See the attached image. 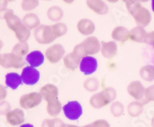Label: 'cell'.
<instances>
[{"label": "cell", "instance_id": "cell-41", "mask_svg": "<svg viewBox=\"0 0 154 127\" xmlns=\"http://www.w3.org/2000/svg\"><path fill=\"white\" fill-rule=\"evenodd\" d=\"M4 47V43L2 42V41H1V40H0V50H1V49H2V47Z\"/></svg>", "mask_w": 154, "mask_h": 127}, {"label": "cell", "instance_id": "cell-28", "mask_svg": "<svg viewBox=\"0 0 154 127\" xmlns=\"http://www.w3.org/2000/svg\"><path fill=\"white\" fill-rule=\"evenodd\" d=\"M29 51V45L27 43H20L19 42L14 45V47H12V52L11 53L17 55V56L22 57L26 56L28 54Z\"/></svg>", "mask_w": 154, "mask_h": 127}, {"label": "cell", "instance_id": "cell-34", "mask_svg": "<svg viewBox=\"0 0 154 127\" xmlns=\"http://www.w3.org/2000/svg\"><path fill=\"white\" fill-rule=\"evenodd\" d=\"M10 103H8L7 101H2L0 102V115L6 116L8 112L11 111Z\"/></svg>", "mask_w": 154, "mask_h": 127}, {"label": "cell", "instance_id": "cell-18", "mask_svg": "<svg viewBox=\"0 0 154 127\" xmlns=\"http://www.w3.org/2000/svg\"><path fill=\"white\" fill-rule=\"evenodd\" d=\"M44 60H45V57H44L43 54L38 50H34V51L30 52L26 55V60L27 61V63H29L30 67H35V68L42 65Z\"/></svg>", "mask_w": 154, "mask_h": 127}, {"label": "cell", "instance_id": "cell-11", "mask_svg": "<svg viewBox=\"0 0 154 127\" xmlns=\"http://www.w3.org/2000/svg\"><path fill=\"white\" fill-rule=\"evenodd\" d=\"M145 89L140 81H133L128 85L127 92L135 100L141 102L145 96Z\"/></svg>", "mask_w": 154, "mask_h": 127}, {"label": "cell", "instance_id": "cell-14", "mask_svg": "<svg viewBox=\"0 0 154 127\" xmlns=\"http://www.w3.org/2000/svg\"><path fill=\"white\" fill-rule=\"evenodd\" d=\"M86 5L89 9L96 14L103 16L109 12V7L105 2L101 0H89L86 1Z\"/></svg>", "mask_w": 154, "mask_h": 127}, {"label": "cell", "instance_id": "cell-37", "mask_svg": "<svg viewBox=\"0 0 154 127\" xmlns=\"http://www.w3.org/2000/svg\"><path fill=\"white\" fill-rule=\"evenodd\" d=\"M146 44H149V45H150L154 48V31L149 32V33L147 34Z\"/></svg>", "mask_w": 154, "mask_h": 127}, {"label": "cell", "instance_id": "cell-39", "mask_svg": "<svg viewBox=\"0 0 154 127\" xmlns=\"http://www.w3.org/2000/svg\"><path fill=\"white\" fill-rule=\"evenodd\" d=\"M62 127H91V125H90V124H89V125H84V126H77V125H70V124H63V125H62Z\"/></svg>", "mask_w": 154, "mask_h": 127}, {"label": "cell", "instance_id": "cell-10", "mask_svg": "<svg viewBox=\"0 0 154 127\" xmlns=\"http://www.w3.org/2000/svg\"><path fill=\"white\" fill-rule=\"evenodd\" d=\"M81 44H82L86 56L96 54L101 50V43L95 37H87Z\"/></svg>", "mask_w": 154, "mask_h": 127}, {"label": "cell", "instance_id": "cell-35", "mask_svg": "<svg viewBox=\"0 0 154 127\" xmlns=\"http://www.w3.org/2000/svg\"><path fill=\"white\" fill-rule=\"evenodd\" d=\"M145 98L146 103L154 102V85H150L145 89Z\"/></svg>", "mask_w": 154, "mask_h": 127}, {"label": "cell", "instance_id": "cell-40", "mask_svg": "<svg viewBox=\"0 0 154 127\" xmlns=\"http://www.w3.org/2000/svg\"><path fill=\"white\" fill-rule=\"evenodd\" d=\"M19 127H34V125H32V124L30 123H25V124H23V125H21Z\"/></svg>", "mask_w": 154, "mask_h": 127}, {"label": "cell", "instance_id": "cell-1", "mask_svg": "<svg viewBox=\"0 0 154 127\" xmlns=\"http://www.w3.org/2000/svg\"><path fill=\"white\" fill-rule=\"evenodd\" d=\"M128 12L134 19L137 27L145 28L150 23L152 16L146 8L141 5L138 1H124Z\"/></svg>", "mask_w": 154, "mask_h": 127}, {"label": "cell", "instance_id": "cell-24", "mask_svg": "<svg viewBox=\"0 0 154 127\" xmlns=\"http://www.w3.org/2000/svg\"><path fill=\"white\" fill-rule=\"evenodd\" d=\"M47 17L50 21L59 22L63 19L64 16V12L63 9L58 5H53L48 9L46 12Z\"/></svg>", "mask_w": 154, "mask_h": 127}, {"label": "cell", "instance_id": "cell-36", "mask_svg": "<svg viewBox=\"0 0 154 127\" xmlns=\"http://www.w3.org/2000/svg\"><path fill=\"white\" fill-rule=\"evenodd\" d=\"M91 127H110V125L105 119H98L90 124Z\"/></svg>", "mask_w": 154, "mask_h": 127}, {"label": "cell", "instance_id": "cell-9", "mask_svg": "<svg viewBox=\"0 0 154 127\" xmlns=\"http://www.w3.org/2000/svg\"><path fill=\"white\" fill-rule=\"evenodd\" d=\"M98 63L95 57L91 56L84 57L79 63V70L85 75L92 74L97 70Z\"/></svg>", "mask_w": 154, "mask_h": 127}, {"label": "cell", "instance_id": "cell-31", "mask_svg": "<svg viewBox=\"0 0 154 127\" xmlns=\"http://www.w3.org/2000/svg\"><path fill=\"white\" fill-rule=\"evenodd\" d=\"M52 28H53V34L56 36V38L66 35L68 31V27L66 24L63 23H56V24L52 26Z\"/></svg>", "mask_w": 154, "mask_h": 127}, {"label": "cell", "instance_id": "cell-22", "mask_svg": "<svg viewBox=\"0 0 154 127\" xmlns=\"http://www.w3.org/2000/svg\"><path fill=\"white\" fill-rule=\"evenodd\" d=\"M23 84L21 75L16 72H10L5 75V85L12 90H16Z\"/></svg>", "mask_w": 154, "mask_h": 127}, {"label": "cell", "instance_id": "cell-26", "mask_svg": "<svg viewBox=\"0 0 154 127\" xmlns=\"http://www.w3.org/2000/svg\"><path fill=\"white\" fill-rule=\"evenodd\" d=\"M63 107H62L61 103L59 99H54V100L49 101L47 103L46 106V111L50 116L56 117L60 115L61 112Z\"/></svg>", "mask_w": 154, "mask_h": 127}, {"label": "cell", "instance_id": "cell-12", "mask_svg": "<svg viewBox=\"0 0 154 127\" xmlns=\"http://www.w3.org/2000/svg\"><path fill=\"white\" fill-rule=\"evenodd\" d=\"M5 119L7 123L12 126L21 125L25 121V113L21 109H15L8 112L5 116Z\"/></svg>", "mask_w": 154, "mask_h": 127}, {"label": "cell", "instance_id": "cell-33", "mask_svg": "<svg viewBox=\"0 0 154 127\" xmlns=\"http://www.w3.org/2000/svg\"><path fill=\"white\" fill-rule=\"evenodd\" d=\"M38 5L37 0H24L21 2V8L24 11H32L35 9Z\"/></svg>", "mask_w": 154, "mask_h": 127}, {"label": "cell", "instance_id": "cell-38", "mask_svg": "<svg viewBox=\"0 0 154 127\" xmlns=\"http://www.w3.org/2000/svg\"><path fill=\"white\" fill-rule=\"evenodd\" d=\"M7 96V91L3 85H0V102L4 101Z\"/></svg>", "mask_w": 154, "mask_h": 127}, {"label": "cell", "instance_id": "cell-3", "mask_svg": "<svg viewBox=\"0 0 154 127\" xmlns=\"http://www.w3.org/2000/svg\"><path fill=\"white\" fill-rule=\"evenodd\" d=\"M34 37L36 42L39 44L46 45L53 43L56 39L53 31L52 26L40 25L34 31Z\"/></svg>", "mask_w": 154, "mask_h": 127}, {"label": "cell", "instance_id": "cell-16", "mask_svg": "<svg viewBox=\"0 0 154 127\" xmlns=\"http://www.w3.org/2000/svg\"><path fill=\"white\" fill-rule=\"evenodd\" d=\"M39 94L42 95V99L48 103L49 101L58 99L59 90L56 85L53 84H47L41 88Z\"/></svg>", "mask_w": 154, "mask_h": 127}, {"label": "cell", "instance_id": "cell-20", "mask_svg": "<svg viewBox=\"0 0 154 127\" xmlns=\"http://www.w3.org/2000/svg\"><path fill=\"white\" fill-rule=\"evenodd\" d=\"M111 37L114 41H119L123 44L128 40H130V31L126 27L119 26L113 29Z\"/></svg>", "mask_w": 154, "mask_h": 127}, {"label": "cell", "instance_id": "cell-25", "mask_svg": "<svg viewBox=\"0 0 154 127\" xmlns=\"http://www.w3.org/2000/svg\"><path fill=\"white\" fill-rule=\"evenodd\" d=\"M144 103L143 102L134 101L131 102L127 106V112L131 117H138L143 112Z\"/></svg>", "mask_w": 154, "mask_h": 127}, {"label": "cell", "instance_id": "cell-5", "mask_svg": "<svg viewBox=\"0 0 154 127\" xmlns=\"http://www.w3.org/2000/svg\"><path fill=\"white\" fill-rule=\"evenodd\" d=\"M42 100V95L38 92H30L22 95L19 99V106L24 109H32L40 104Z\"/></svg>", "mask_w": 154, "mask_h": 127}, {"label": "cell", "instance_id": "cell-8", "mask_svg": "<svg viewBox=\"0 0 154 127\" xmlns=\"http://www.w3.org/2000/svg\"><path fill=\"white\" fill-rule=\"evenodd\" d=\"M21 78L23 83L27 85H34L40 78V73L35 67L27 66L23 69Z\"/></svg>", "mask_w": 154, "mask_h": 127}, {"label": "cell", "instance_id": "cell-21", "mask_svg": "<svg viewBox=\"0 0 154 127\" xmlns=\"http://www.w3.org/2000/svg\"><path fill=\"white\" fill-rule=\"evenodd\" d=\"M23 23L29 29L33 30L40 26V20L36 14L33 12H29L25 15L23 18Z\"/></svg>", "mask_w": 154, "mask_h": 127}, {"label": "cell", "instance_id": "cell-27", "mask_svg": "<svg viewBox=\"0 0 154 127\" xmlns=\"http://www.w3.org/2000/svg\"><path fill=\"white\" fill-rule=\"evenodd\" d=\"M140 77L146 81H152L154 80V66L144 65L140 69Z\"/></svg>", "mask_w": 154, "mask_h": 127}, {"label": "cell", "instance_id": "cell-29", "mask_svg": "<svg viewBox=\"0 0 154 127\" xmlns=\"http://www.w3.org/2000/svg\"><path fill=\"white\" fill-rule=\"evenodd\" d=\"M83 87L87 92H94L98 90L100 87V82L96 78H89L83 82Z\"/></svg>", "mask_w": 154, "mask_h": 127}, {"label": "cell", "instance_id": "cell-17", "mask_svg": "<svg viewBox=\"0 0 154 127\" xmlns=\"http://www.w3.org/2000/svg\"><path fill=\"white\" fill-rule=\"evenodd\" d=\"M102 55L106 59H112L117 54V45L114 41L101 42Z\"/></svg>", "mask_w": 154, "mask_h": 127}, {"label": "cell", "instance_id": "cell-42", "mask_svg": "<svg viewBox=\"0 0 154 127\" xmlns=\"http://www.w3.org/2000/svg\"><path fill=\"white\" fill-rule=\"evenodd\" d=\"M151 125H152V127H154V116L152 117V120H151Z\"/></svg>", "mask_w": 154, "mask_h": 127}, {"label": "cell", "instance_id": "cell-43", "mask_svg": "<svg viewBox=\"0 0 154 127\" xmlns=\"http://www.w3.org/2000/svg\"><path fill=\"white\" fill-rule=\"evenodd\" d=\"M151 3H152V9L154 12V0H152V2H151Z\"/></svg>", "mask_w": 154, "mask_h": 127}, {"label": "cell", "instance_id": "cell-7", "mask_svg": "<svg viewBox=\"0 0 154 127\" xmlns=\"http://www.w3.org/2000/svg\"><path fill=\"white\" fill-rule=\"evenodd\" d=\"M46 57L50 63H56L65 56V49L60 44H53L46 50Z\"/></svg>", "mask_w": 154, "mask_h": 127}, {"label": "cell", "instance_id": "cell-13", "mask_svg": "<svg viewBox=\"0 0 154 127\" xmlns=\"http://www.w3.org/2000/svg\"><path fill=\"white\" fill-rule=\"evenodd\" d=\"M12 31L15 34L16 39L20 43H26L27 41L29 39L31 33L30 30H29L26 26L23 23V21L16 25Z\"/></svg>", "mask_w": 154, "mask_h": 127}, {"label": "cell", "instance_id": "cell-30", "mask_svg": "<svg viewBox=\"0 0 154 127\" xmlns=\"http://www.w3.org/2000/svg\"><path fill=\"white\" fill-rule=\"evenodd\" d=\"M110 112L115 118H119L124 112V106L120 102H113L110 106Z\"/></svg>", "mask_w": 154, "mask_h": 127}, {"label": "cell", "instance_id": "cell-15", "mask_svg": "<svg viewBox=\"0 0 154 127\" xmlns=\"http://www.w3.org/2000/svg\"><path fill=\"white\" fill-rule=\"evenodd\" d=\"M77 30L83 36H89L96 30V26L93 21L89 19H81L77 23Z\"/></svg>", "mask_w": 154, "mask_h": 127}, {"label": "cell", "instance_id": "cell-32", "mask_svg": "<svg viewBox=\"0 0 154 127\" xmlns=\"http://www.w3.org/2000/svg\"><path fill=\"white\" fill-rule=\"evenodd\" d=\"M63 124L64 122L58 118L51 119H46L42 121L41 127H62Z\"/></svg>", "mask_w": 154, "mask_h": 127}, {"label": "cell", "instance_id": "cell-6", "mask_svg": "<svg viewBox=\"0 0 154 127\" xmlns=\"http://www.w3.org/2000/svg\"><path fill=\"white\" fill-rule=\"evenodd\" d=\"M64 115L69 120H77L82 115V107L77 101L69 102L63 108Z\"/></svg>", "mask_w": 154, "mask_h": 127}, {"label": "cell", "instance_id": "cell-19", "mask_svg": "<svg viewBox=\"0 0 154 127\" xmlns=\"http://www.w3.org/2000/svg\"><path fill=\"white\" fill-rule=\"evenodd\" d=\"M147 33L141 27H136L130 31V40L136 43H146Z\"/></svg>", "mask_w": 154, "mask_h": 127}, {"label": "cell", "instance_id": "cell-4", "mask_svg": "<svg viewBox=\"0 0 154 127\" xmlns=\"http://www.w3.org/2000/svg\"><path fill=\"white\" fill-rule=\"evenodd\" d=\"M25 61L22 57L17 56L12 53L0 54V66L2 68L20 69L24 67Z\"/></svg>", "mask_w": 154, "mask_h": 127}, {"label": "cell", "instance_id": "cell-2", "mask_svg": "<svg viewBox=\"0 0 154 127\" xmlns=\"http://www.w3.org/2000/svg\"><path fill=\"white\" fill-rule=\"evenodd\" d=\"M116 91L113 88H105L101 92L94 94L89 99V104L94 109H101L113 103L116 98Z\"/></svg>", "mask_w": 154, "mask_h": 127}, {"label": "cell", "instance_id": "cell-23", "mask_svg": "<svg viewBox=\"0 0 154 127\" xmlns=\"http://www.w3.org/2000/svg\"><path fill=\"white\" fill-rule=\"evenodd\" d=\"M81 60L82 59L79 58L72 52H71L63 57V63L67 69H69V71H73L77 67H79Z\"/></svg>", "mask_w": 154, "mask_h": 127}]
</instances>
